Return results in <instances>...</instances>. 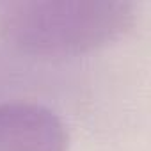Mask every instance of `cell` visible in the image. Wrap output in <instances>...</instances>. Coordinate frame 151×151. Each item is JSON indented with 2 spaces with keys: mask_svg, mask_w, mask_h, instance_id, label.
<instances>
[{
  "mask_svg": "<svg viewBox=\"0 0 151 151\" xmlns=\"http://www.w3.org/2000/svg\"><path fill=\"white\" fill-rule=\"evenodd\" d=\"M68 132L50 109L13 101L0 103V151H66Z\"/></svg>",
  "mask_w": 151,
  "mask_h": 151,
  "instance_id": "cell-2",
  "label": "cell"
},
{
  "mask_svg": "<svg viewBox=\"0 0 151 151\" xmlns=\"http://www.w3.org/2000/svg\"><path fill=\"white\" fill-rule=\"evenodd\" d=\"M135 20V4L109 0H18L0 4V34L36 57L78 55L109 45Z\"/></svg>",
  "mask_w": 151,
  "mask_h": 151,
  "instance_id": "cell-1",
  "label": "cell"
}]
</instances>
